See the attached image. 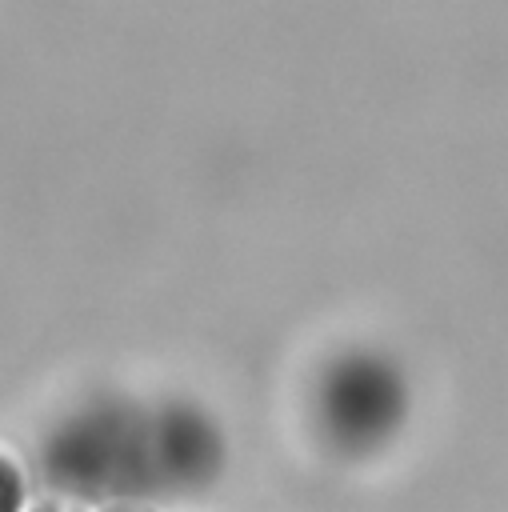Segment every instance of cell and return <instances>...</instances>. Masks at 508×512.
Listing matches in <instances>:
<instances>
[{
  "label": "cell",
  "mask_w": 508,
  "mask_h": 512,
  "mask_svg": "<svg viewBox=\"0 0 508 512\" xmlns=\"http://www.w3.org/2000/svg\"><path fill=\"white\" fill-rule=\"evenodd\" d=\"M404 408L400 380L376 360H352L328 388V420L352 444L380 440Z\"/></svg>",
  "instance_id": "cell-1"
}]
</instances>
